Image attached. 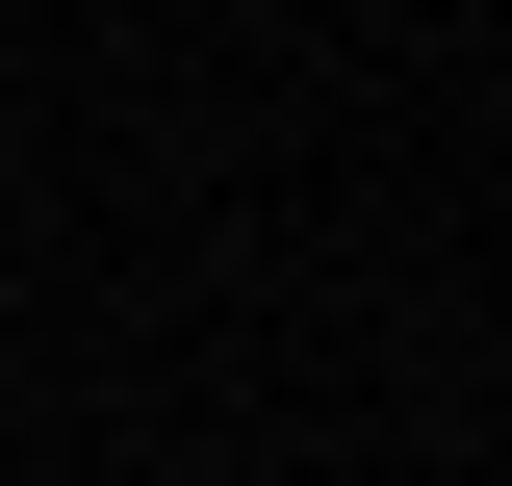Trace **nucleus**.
<instances>
[]
</instances>
